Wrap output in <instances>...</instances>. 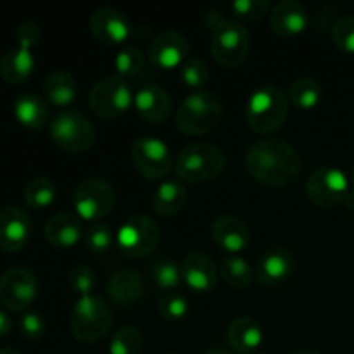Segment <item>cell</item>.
Segmentation results:
<instances>
[{
  "label": "cell",
  "instance_id": "1",
  "mask_svg": "<svg viewBox=\"0 0 354 354\" xmlns=\"http://www.w3.org/2000/svg\"><path fill=\"white\" fill-rule=\"evenodd\" d=\"M299 152L282 138H263L245 152V171L256 182L268 187H287L301 171Z\"/></svg>",
  "mask_w": 354,
  "mask_h": 354
},
{
  "label": "cell",
  "instance_id": "2",
  "mask_svg": "<svg viewBox=\"0 0 354 354\" xmlns=\"http://www.w3.org/2000/svg\"><path fill=\"white\" fill-rule=\"evenodd\" d=\"M223 116L220 99L209 90H199L183 99L176 111V128L189 137H201L216 130Z\"/></svg>",
  "mask_w": 354,
  "mask_h": 354
},
{
  "label": "cell",
  "instance_id": "3",
  "mask_svg": "<svg viewBox=\"0 0 354 354\" xmlns=\"http://www.w3.org/2000/svg\"><path fill=\"white\" fill-rule=\"evenodd\" d=\"M289 111V99L282 88L263 85L251 93L245 104V120L256 133L268 135L283 124Z\"/></svg>",
  "mask_w": 354,
  "mask_h": 354
},
{
  "label": "cell",
  "instance_id": "4",
  "mask_svg": "<svg viewBox=\"0 0 354 354\" xmlns=\"http://www.w3.org/2000/svg\"><path fill=\"white\" fill-rule=\"evenodd\" d=\"M227 166L223 151L213 144L196 142L178 152L175 169L180 180L189 183H203L216 178Z\"/></svg>",
  "mask_w": 354,
  "mask_h": 354
},
{
  "label": "cell",
  "instance_id": "5",
  "mask_svg": "<svg viewBox=\"0 0 354 354\" xmlns=\"http://www.w3.org/2000/svg\"><path fill=\"white\" fill-rule=\"evenodd\" d=\"M113 325V311L100 296L80 297L71 311V332L76 341L93 344L104 339Z\"/></svg>",
  "mask_w": 354,
  "mask_h": 354
},
{
  "label": "cell",
  "instance_id": "6",
  "mask_svg": "<svg viewBox=\"0 0 354 354\" xmlns=\"http://www.w3.org/2000/svg\"><path fill=\"white\" fill-rule=\"evenodd\" d=\"M50 138L61 151L82 154L95 144L97 131L85 114L68 109L55 114L50 123Z\"/></svg>",
  "mask_w": 354,
  "mask_h": 354
},
{
  "label": "cell",
  "instance_id": "7",
  "mask_svg": "<svg viewBox=\"0 0 354 354\" xmlns=\"http://www.w3.org/2000/svg\"><path fill=\"white\" fill-rule=\"evenodd\" d=\"M213 40H211V52L214 61L223 68H237L249 55L251 40L249 33L242 24L223 17L213 28Z\"/></svg>",
  "mask_w": 354,
  "mask_h": 354
},
{
  "label": "cell",
  "instance_id": "8",
  "mask_svg": "<svg viewBox=\"0 0 354 354\" xmlns=\"http://www.w3.org/2000/svg\"><path fill=\"white\" fill-rule=\"evenodd\" d=\"M76 216L85 221L102 220L116 204V190L107 180L92 176L76 185L73 194Z\"/></svg>",
  "mask_w": 354,
  "mask_h": 354
},
{
  "label": "cell",
  "instance_id": "9",
  "mask_svg": "<svg viewBox=\"0 0 354 354\" xmlns=\"http://www.w3.org/2000/svg\"><path fill=\"white\" fill-rule=\"evenodd\" d=\"M88 106L102 120H111L127 113L133 106V92L127 80L106 76L90 88Z\"/></svg>",
  "mask_w": 354,
  "mask_h": 354
},
{
  "label": "cell",
  "instance_id": "10",
  "mask_svg": "<svg viewBox=\"0 0 354 354\" xmlns=\"http://www.w3.org/2000/svg\"><path fill=\"white\" fill-rule=\"evenodd\" d=\"M161 239L159 225L145 214H133L120 227L118 245L128 258H147L156 251Z\"/></svg>",
  "mask_w": 354,
  "mask_h": 354
},
{
  "label": "cell",
  "instance_id": "11",
  "mask_svg": "<svg viewBox=\"0 0 354 354\" xmlns=\"http://www.w3.org/2000/svg\"><path fill=\"white\" fill-rule=\"evenodd\" d=\"M131 161L145 180H161L171 171L173 154L158 137H138L131 144Z\"/></svg>",
  "mask_w": 354,
  "mask_h": 354
},
{
  "label": "cell",
  "instance_id": "12",
  "mask_svg": "<svg viewBox=\"0 0 354 354\" xmlns=\"http://www.w3.org/2000/svg\"><path fill=\"white\" fill-rule=\"evenodd\" d=\"M349 192V178L335 166H320L306 180V194L320 207H334L344 203Z\"/></svg>",
  "mask_w": 354,
  "mask_h": 354
},
{
  "label": "cell",
  "instance_id": "13",
  "mask_svg": "<svg viewBox=\"0 0 354 354\" xmlns=\"http://www.w3.org/2000/svg\"><path fill=\"white\" fill-rule=\"evenodd\" d=\"M38 294L37 277L28 268H10L0 275V304L21 313L35 303Z\"/></svg>",
  "mask_w": 354,
  "mask_h": 354
},
{
  "label": "cell",
  "instance_id": "14",
  "mask_svg": "<svg viewBox=\"0 0 354 354\" xmlns=\"http://www.w3.org/2000/svg\"><path fill=\"white\" fill-rule=\"evenodd\" d=\"M190 44L178 31H162L149 47V59L159 69L171 71L175 68H182L183 62L189 59Z\"/></svg>",
  "mask_w": 354,
  "mask_h": 354
},
{
  "label": "cell",
  "instance_id": "15",
  "mask_svg": "<svg viewBox=\"0 0 354 354\" xmlns=\"http://www.w3.org/2000/svg\"><path fill=\"white\" fill-rule=\"evenodd\" d=\"M90 31L104 45H121L131 35V24L124 12L114 7H100L90 16Z\"/></svg>",
  "mask_w": 354,
  "mask_h": 354
},
{
  "label": "cell",
  "instance_id": "16",
  "mask_svg": "<svg viewBox=\"0 0 354 354\" xmlns=\"http://www.w3.org/2000/svg\"><path fill=\"white\" fill-rule=\"evenodd\" d=\"M31 235L30 214L19 206L0 209V249L17 252L28 244Z\"/></svg>",
  "mask_w": 354,
  "mask_h": 354
},
{
  "label": "cell",
  "instance_id": "17",
  "mask_svg": "<svg viewBox=\"0 0 354 354\" xmlns=\"http://www.w3.org/2000/svg\"><path fill=\"white\" fill-rule=\"evenodd\" d=\"M133 107L147 123L161 124L169 120L173 113V100L169 93L159 85H142L133 95Z\"/></svg>",
  "mask_w": 354,
  "mask_h": 354
},
{
  "label": "cell",
  "instance_id": "18",
  "mask_svg": "<svg viewBox=\"0 0 354 354\" xmlns=\"http://www.w3.org/2000/svg\"><path fill=\"white\" fill-rule=\"evenodd\" d=\"M183 282L194 292L204 294L214 289L218 282V268L206 252L192 251L180 263Z\"/></svg>",
  "mask_w": 354,
  "mask_h": 354
},
{
  "label": "cell",
  "instance_id": "19",
  "mask_svg": "<svg viewBox=\"0 0 354 354\" xmlns=\"http://www.w3.org/2000/svg\"><path fill=\"white\" fill-rule=\"evenodd\" d=\"M308 26V9L296 0H283L275 3L270 12V28L283 38L296 37Z\"/></svg>",
  "mask_w": 354,
  "mask_h": 354
},
{
  "label": "cell",
  "instance_id": "20",
  "mask_svg": "<svg viewBox=\"0 0 354 354\" xmlns=\"http://www.w3.org/2000/svg\"><path fill=\"white\" fill-rule=\"evenodd\" d=\"M107 292L113 303L120 308H133L145 294V283L137 270H118L107 282Z\"/></svg>",
  "mask_w": 354,
  "mask_h": 354
},
{
  "label": "cell",
  "instance_id": "21",
  "mask_svg": "<svg viewBox=\"0 0 354 354\" xmlns=\"http://www.w3.org/2000/svg\"><path fill=\"white\" fill-rule=\"evenodd\" d=\"M211 235L213 241L220 245L223 251L239 254L244 251L251 241V230L241 218L223 214L218 216L211 225Z\"/></svg>",
  "mask_w": 354,
  "mask_h": 354
},
{
  "label": "cell",
  "instance_id": "22",
  "mask_svg": "<svg viewBox=\"0 0 354 354\" xmlns=\"http://www.w3.org/2000/svg\"><path fill=\"white\" fill-rule=\"evenodd\" d=\"M294 256L283 248H272L259 258L256 266L258 280L265 286H277L292 275Z\"/></svg>",
  "mask_w": 354,
  "mask_h": 354
},
{
  "label": "cell",
  "instance_id": "23",
  "mask_svg": "<svg viewBox=\"0 0 354 354\" xmlns=\"http://www.w3.org/2000/svg\"><path fill=\"white\" fill-rule=\"evenodd\" d=\"M83 225L76 214L61 213L52 216L45 225V239L57 249H71L82 241Z\"/></svg>",
  "mask_w": 354,
  "mask_h": 354
},
{
  "label": "cell",
  "instance_id": "24",
  "mask_svg": "<svg viewBox=\"0 0 354 354\" xmlns=\"http://www.w3.org/2000/svg\"><path fill=\"white\" fill-rule=\"evenodd\" d=\"M227 341L239 354H252L263 342V327L251 317H239L228 325Z\"/></svg>",
  "mask_w": 354,
  "mask_h": 354
},
{
  "label": "cell",
  "instance_id": "25",
  "mask_svg": "<svg viewBox=\"0 0 354 354\" xmlns=\"http://www.w3.org/2000/svg\"><path fill=\"white\" fill-rule=\"evenodd\" d=\"M14 116L28 130H41L50 121V109L37 93H23L14 102Z\"/></svg>",
  "mask_w": 354,
  "mask_h": 354
},
{
  "label": "cell",
  "instance_id": "26",
  "mask_svg": "<svg viewBox=\"0 0 354 354\" xmlns=\"http://www.w3.org/2000/svg\"><path fill=\"white\" fill-rule=\"evenodd\" d=\"M35 55L28 48L16 47L7 50L0 59V76L10 85L26 82L35 71Z\"/></svg>",
  "mask_w": 354,
  "mask_h": 354
},
{
  "label": "cell",
  "instance_id": "27",
  "mask_svg": "<svg viewBox=\"0 0 354 354\" xmlns=\"http://www.w3.org/2000/svg\"><path fill=\"white\" fill-rule=\"evenodd\" d=\"M152 209L162 218L178 214L187 204V190L178 182H165L152 194Z\"/></svg>",
  "mask_w": 354,
  "mask_h": 354
},
{
  "label": "cell",
  "instance_id": "28",
  "mask_svg": "<svg viewBox=\"0 0 354 354\" xmlns=\"http://www.w3.org/2000/svg\"><path fill=\"white\" fill-rule=\"evenodd\" d=\"M44 95L52 106L66 107L78 95V83L68 71H54L45 78Z\"/></svg>",
  "mask_w": 354,
  "mask_h": 354
},
{
  "label": "cell",
  "instance_id": "29",
  "mask_svg": "<svg viewBox=\"0 0 354 354\" xmlns=\"http://www.w3.org/2000/svg\"><path fill=\"white\" fill-rule=\"evenodd\" d=\"M322 95H324V90H322L320 83L313 78L294 80L289 86V92H287V99L294 106L304 111L315 109L320 104Z\"/></svg>",
  "mask_w": 354,
  "mask_h": 354
},
{
  "label": "cell",
  "instance_id": "30",
  "mask_svg": "<svg viewBox=\"0 0 354 354\" xmlns=\"http://www.w3.org/2000/svg\"><path fill=\"white\" fill-rule=\"evenodd\" d=\"M220 277L232 289H245L254 279L251 265L241 256H228L220 265Z\"/></svg>",
  "mask_w": 354,
  "mask_h": 354
},
{
  "label": "cell",
  "instance_id": "31",
  "mask_svg": "<svg viewBox=\"0 0 354 354\" xmlns=\"http://www.w3.org/2000/svg\"><path fill=\"white\" fill-rule=\"evenodd\" d=\"M57 196L55 183L47 176H37L26 183L23 192V201L31 209H45L50 206Z\"/></svg>",
  "mask_w": 354,
  "mask_h": 354
},
{
  "label": "cell",
  "instance_id": "32",
  "mask_svg": "<svg viewBox=\"0 0 354 354\" xmlns=\"http://www.w3.org/2000/svg\"><path fill=\"white\" fill-rule=\"evenodd\" d=\"M114 68L120 78H138L145 73L147 57L137 45H127L118 52L114 59Z\"/></svg>",
  "mask_w": 354,
  "mask_h": 354
},
{
  "label": "cell",
  "instance_id": "33",
  "mask_svg": "<svg viewBox=\"0 0 354 354\" xmlns=\"http://www.w3.org/2000/svg\"><path fill=\"white\" fill-rule=\"evenodd\" d=\"M151 277L159 289L173 292L175 289H178L183 280L182 266L176 265V261L169 258L158 259V261L152 263Z\"/></svg>",
  "mask_w": 354,
  "mask_h": 354
},
{
  "label": "cell",
  "instance_id": "34",
  "mask_svg": "<svg viewBox=\"0 0 354 354\" xmlns=\"http://www.w3.org/2000/svg\"><path fill=\"white\" fill-rule=\"evenodd\" d=\"M144 337L137 327H121L109 342V354H140Z\"/></svg>",
  "mask_w": 354,
  "mask_h": 354
},
{
  "label": "cell",
  "instance_id": "35",
  "mask_svg": "<svg viewBox=\"0 0 354 354\" xmlns=\"http://www.w3.org/2000/svg\"><path fill=\"white\" fill-rule=\"evenodd\" d=\"M180 78H182L183 85L199 92L209 82V69H207L206 62L201 59L189 57L180 68Z\"/></svg>",
  "mask_w": 354,
  "mask_h": 354
},
{
  "label": "cell",
  "instance_id": "36",
  "mask_svg": "<svg viewBox=\"0 0 354 354\" xmlns=\"http://www.w3.org/2000/svg\"><path fill=\"white\" fill-rule=\"evenodd\" d=\"M113 230L106 223H92L83 235L85 248L93 254H104L113 245Z\"/></svg>",
  "mask_w": 354,
  "mask_h": 354
},
{
  "label": "cell",
  "instance_id": "37",
  "mask_svg": "<svg viewBox=\"0 0 354 354\" xmlns=\"http://www.w3.org/2000/svg\"><path fill=\"white\" fill-rule=\"evenodd\" d=\"M159 313L168 322H180L189 315V303L182 294L169 292L159 301Z\"/></svg>",
  "mask_w": 354,
  "mask_h": 354
},
{
  "label": "cell",
  "instance_id": "38",
  "mask_svg": "<svg viewBox=\"0 0 354 354\" xmlns=\"http://www.w3.org/2000/svg\"><path fill=\"white\" fill-rule=\"evenodd\" d=\"M332 40L346 54L354 55V16H344L332 26Z\"/></svg>",
  "mask_w": 354,
  "mask_h": 354
},
{
  "label": "cell",
  "instance_id": "39",
  "mask_svg": "<svg viewBox=\"0 0 354 354\" xmlns=\"http://www.w3.org/2000/svg\"><path fill=\"white\" fill-rule=\"evenodd\" d=\"M270 9H272V3L268 0H237L232 3V10L235 16L242 21H249V23L259 21L265 14H268Z\"/></svg>",
  "mask_w": 354,
  "mask_h": 354
},
{
  "label": "cell",
  "instance_id": "40",
  "mask_svg": "<svg viewBox=\"0 0 354 354\" xmlns=\"http://www.w3.org/2000/svg\"><path fill=\"white\" fill-rule=\"evenodd\" d=\"M69 287H71L73 292L80 297L90 296L95 287V275H93L92 270L85 265H76L75 268L69 272L68 277Z\"/></svg>",
  "mask_w": 354,
  "mask_h": 354
},
{
  "label": "cell",
  "instance_id": "41",
  "mask_svg": "<svg viewBox=\"0 0 354 354\" xmlns=\"http://www.w3.org/2000/svg\"><path fill=\"white\" fill-rule=\"evenodd\" d=\"M19 330L21 335L28 341H38L44 337L45 330H47V324H45L44 317L37 311H26L19 320Z\"/></svg>",
  "mask_w": 354,
  "mask_h": 354
},
{
  "label": "cell",
  "instance_id": "42",
  "mask_svg": "<svg viewBox=\"0 0 354 354\" xmlns=\"http://www.w3.org/2000/svg\"><path fill=\"white\" fill-rule=\"evenodd\" d=\"M16 40L19 47L31 50L41 40V28L37 23H33V21H24L16 30Z\"/></svg>",
  "mask_w": 354,
  "mask_h": 354
},
{
  "label": "cell",
  "instance_id": "43",
  "mask_svg": "<svg viewBox=\"0 0 354 354\" xmlns=\"http://www.w3.org/2000/svg\"><path fill=\"white\" fill-rule=\"evenodd\" d=\"M10 328H12V324H10L9 315H7L6 311L0 310V339L7 337L10 332Z\"/></svg>",
  "mask_w": 354,
  "mask_h": 354
},
{
  "label": "cell",
  "instance_id": "44",
  "mask_svg": "<svg viewBox=\"0 0 354 354\" xmlns=\"http://www.w3.org/2000/svg\"><path fill=\"white\" fill-rule=\"evenodd\" d=\"M344 204L349 207V209L354 211V190H349L348 196L344 197Z\"/></svg>",
  "mask_w": 354,
  "mask_h": 354
},
{
  "label": "cell",
  "instance_id": "45",
  "mask_svg": "<svg viewBox=\"0 0 354 354\" xmlns=\"http://www.w3.org/2000/svg\"><path fill=\"white\" fill-rule=\"evenodd\" d=\"M204 354H234L230 351H227V349H220V348H213L209 349V351H206Z\"/></svg>",
  "mask_w": 354,
  "mask_h": 354
},
{
  "label": "cell",
  "instance_id": "46",
  "mask_svg": "<svg viewBox=\"0 0 354 354\" xmlns=\"http://www.w3.org/2000/svg\"><path fill=\"white\" fill-rule=\"evenodd\" d=\"M0 354H21L17 349H12V348H3L0 349Z\"/></svg>",
  "mask_w": 354,
  "mask_h": 354
},
{
  "label": "cell",
  "instance_id": "47",
  "mask_svg": "<svg viewBox=\"0 0 354 354\" xmlns=\"http://www.w3.org/2000/svg\"><path fill=\"white\" fill-rule=\"evenodd\" d=\"M290 354H318L317 351H310V349H299V351H294Z\"/></svg>",
  "mask_w": 354,
  "mask_h": 354
},
{
  "label": "cell",
  "instance_id": "48",
  "mask_svg": "<svg viewBox=\"0 0 354 354\" xmlns=\"http://www.w3.org/2000/svg\"><path fill=\"white\" fill-rule=\"evenodd\" d=\"M349 183H351V185L354 187V166H353V169H351V175H349Z\"/></svg>",
  "mask_w": 354,
  "mask_h": 354
},
{
  "label": "cell",
  "instance_id": "49",
  "mask_svg": "<svg viewBox=\"0 0 354 354\" xmlns=\"http://www.w3.org/2000/svg\"><path fill=\"white\" fill-rule=\"evenodd\" d=\"M256 354H265V353H256Z\"/></svg>",
  "mask_w": 354,
  "mask_h": 354
},
{
  "label": "cell",
  "instance_id": "50",
  "mask_svg": "<svg viewBox=\"0 0 354 354\" xmlns=\"http://www.w3.org/2000/svg\"><path fill=\"white\" fill-rule=\"evenodd\" d=\"M171 354H175V353H171Z\"/></svg>",
  "mask_w": 354,
  "mask_h": 354
}]
</instances>
